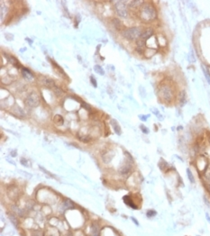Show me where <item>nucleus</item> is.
<instances>
[{
  "instance_id": "obj_1",
  "label": "nucleus",
  "mask_w": 210,
  "mask_h": 236,
  "mask_svg": "<svg viewBox=\"0 0 210 236\" xmlns=\"http://www.w3.org/2000/svg\"><path fill=\"white\" fill-rule=\"evenodd\" d=\"M157 17V12L152 5H145L141 10V18L145 22H150Z\"/></svg>"
},
{
  "instance_id": "obj_2",
  "label": "nucleus",
  "mask_w": 210,
  "mask_h": 236,
  "mask_svg": "<svg viewBox=\"0 0 210 236\" xmlns=\"http://www.w3.org/2000/svg\"><path fill=\"white\" fill-rule=\"evenodd\" d=\"M143 29L141 27H132L128 28V29H125L124 31L122 32V34L124 38L128 39V40H137L138 38L142 36L143 34Z\"/></svg>"
},
{
  "instance_id": "obj_3",
  "label": "nucleus",
  "mask_w": 210,
  "mask_h": 236,
  "mask_svg": "<svg viewBox=\"0 0 210 236\" xmlns=\"http://www.w3.org/2000/svg\"><path fill=\"white\" fill-rule=\"evenodd\" d=\"M159 97L165 102H170L173 98V90L168 85H163L159 88Z\"/></svg>"
},
{
  "instance_id": "obj_4",
  "label": "nucleus",
  "mask_w": 210,
  "mask_h": 236,
  "mask_svg": "<svg viewBox=\"0 0 210 236\" xmlns=\"http://www.w3.org/2000/svg\"><path fill=\"white\" fill-rule=\"evenodd\" d=\"M25 103L26 105L30 107H38L40 104V97L35 92H32L31 94H29L28 97H27Z\"/></svg>"
},
{
  "instance_id": "obj_5",
  "label": "nucleus",
  "mask_w": 210,
  "mask_h": 236,
  "mask_svg": "<svg viewBox=\"0 0 210 236\" xmlns=\"http://www.w3.org/2000/svg\"><path fill=\"white\" fill-rule=\"evenodd\" d=\"M124 1H118L115 3V11L118 14V15H120L121 17H126L127 16V9H126V6H125Z\"/></svg>"
},
{
  "instance_id": "obj_6",
  "label": "nucleus",
  "mask_w": 210,
  "mask_h": 236,
  "mask_svg": "<svg viewBox=\"0 0 210 236\" xmlns=\"http://www.w3.org/2000/svg\"><path fill=\"white\" fill-rule=\"evenodd\" d=\"M153 34V30H152V28H147L145 31H143L142 36H141V40L143 41H147L148 39H150L151 37L152 36Z\"/></svg>"
},
{
  "instance_id": "obj_7",
  "label": "nucleus",
  "mask_w": 210,
  "mask_h": 236,
  "mask_svg": "<svg viewBox=\"0 0 210 236\" xmlns=\"http://www.w3.org/2000/svg\"><path fill=\"white\" fill-rule=\"evenodd\" d=\"M42 84L48 88H55V82H54L51 79H49V78H44L42 79Z\"/></svg>"
},
{
  "instance_id": "obj_8",
  "label": "nucleus",
  "mask_w": 210,
  "mask_h": 236,
  "mask_svg": "<svg viewBox=\"0 0 210 236\" xmlns=\"http://www.w3.org/2000/svg\"><path fill=\"white\" fill-rule=\"evenodd\" d=\"M22 75H23V77L26 79H29V80H32L33 79V74L30 72L29 70H27L25 68H22Z\"/></svg>"
},
{
  "instance_id": "obj_9",
  "label": "nucleus",
  "mask_w": 210,
  "mask_h": 236,
  "mask_svg": "<svg viewBox=\"0 0 210 236\" xmlns=\"http://www.w3.org/2000/svg\"><path fill=\"white\" fill-rule=\"evenodd\" d=\"M111 125H112V126L114 127V130H115V134H118V135H120V134H121V128H120L119 125L117 124V122H116L115 120L113 119V120L111 121Z\"/></svg>"
},
{
  "instance_id": "obj_10",
  "label": "nucleus",
  "mask_w": 210,
  "mask_h": 236,
  "mask_svg": "<svg viewBox=\"0 0 210 236\" xmlns=\"http://www.w3.org/2000/svg\"><path fill=\"white\" fill-rule=\"evenodd\" d=\"M53 122H54V124H55L56 125H62L64 120H63V118H62L61 116L56 115L55 116L53 117Z\"/></svg>"
},
{
  "instance_id": "obj_11",
  "label": "nucleus",
  "mask_w": 210,
  "mask_h": 236,
  "mask_svg": "<svg viewBox=\"0 0 210 236\" xmlns=\"http://www.w3.org/2000/svg\"><path fill=\"white\" fill-rule=\"evenodd\" d=\"M131 168H132V166H131L129 163H128V164H124V165L120 168V173H122V174H126V173L130 172Z\"/></svg>"
},
{
  "instance_id": "obj_12",
  "label": "nucleus",
  "mask_w": 210,
  "mask_h": 236,
  "mask_svg": "<svg viewBox=\"0 0 210 236\" xmlns=\"http://www.w3.org/2000/svg\"><path fill=\"white\" fill-rule=\"evenodd\" d=\"M90 236H99V228H98L97 224L94 223L92 225V231H91Z\"/></svg>"
},
{
  "instance_id": "obj_13",
  "label": "nucleus",
  "mask_w": 210,
  "mask_h": 236,
  "mask_svg": "<svg viewBox=\"0 0 210 236\" xmlns=\"http://www.w3.org/2000/svg\"><path fill=\"white\" fill-rule=\"evenodd\" d=\"M201 68H202V70H203V72H204V74H205V76H206V79H207V82L210 84V74H209V71H208L207 68L206 67V66H205L204 64L201 65Z\"/></svg>"
},
{
  "instance_id": "obj_14",
  "label": "nucleus",
  "mask_w": 210,
  "mask_h": 236,
  "mask_svg": "<svg viewBox=\"0 0 210 236\" xmlns=\"http://www.w3.org/2000/svg\"><path fill=\"white\" fill-rule=\"evenodd\" d=\"M144 46H145L144 41L140 40V41H138V42H137V46H136V50H137L139 52H143V51L144 50Z\"/></svg>"
},
{
  "instance_id": "obj_15",
  "label": "nucleus",
  "mask_w": 210,
  "mask_h": 236,
  "mask_svg": "<svg viewBox=\"0 0 210 236\" xmlns=\"http://www.w3.org/2000/svg\"><path fill=\"white\" fill-rule=\"evenodd\" d=\"M52 89H53L54 94H55V96H57V97H63V96H64V92H63V90H61L60 88H59L55 87V88H52Z\"/></svg>"
},
{
  "instance_id": "obj_16",
  "label": "nucleus",
  "mask_w": 210,
  "mask_h": 236,
  "mask_svg": "<svg viewBox=\"0 0 210 236\" xmlns=\"http://www.w3.org/2000/svg\"><path fill=\"white\" fill-rule=\"evenodd\" d=\"M124 203H125L126 205H130L131 207H133L134 209H136V205H134L133 204V202H132V200H131V198H130V197H128V196H124Z\"/></svg>"
},
{
  "instance_id": "obj_17",
  "label": "nucleus",
  "mask_w": 210,
  "mask_h": 236,
  "mask_svg": "<svg viewBox=\"0 0 210 236\" xmlns=\"http://www.w3.org/2000/svg\"><path fill=\"white\" fill-rule=\"evenodd\" d=\"M7 10H8L7 6H4V5H3V2H2V3H1V20H2V21L4 20V15H6Z\"/></svg>"
},
{
  "instance_id": "obj_18",
  "label": "nucleus",
  "mask_w": 210,
  "mask_h": 236,
  "mask_svg": "<svg viewBox=\"0 0 210 236\" xmlns=\"http://www.w3.org/2000/svg\"><path fill=\"white\" fill-rule=\"evenodd\" d=\"M94 70L97 74H99V75H104L105 74V71H104L103 68L101 67V66H99V65H96L95 66V67H94Z\"/></svg>"
},
{
  "instance_id": "obj_19",
  "label": "nucleus",
  "mask_w": 210,
  "mask_h": 236,
  "mask_svg": "<svg viewBox=\"0 0 210 236\" xmlns=\"http://www.w3.org/2000/svg\"><path fill=\"white\" fill-rule=\"evenodd\" d=\"M63 205H64L66 209L74 208V204H73L72 201H70V200H65V202H64V204H63Z\"/></svg>"
},
{
  "instance_id": "obj_20",
  "label": "nucleus",
  "mask_w": 210,
  "mask_h": 236,
  "mask_svg": "<svg viewBox=\"0 0 210 236\" xmlns=\"http://www.w3.org/2000/svg\"><path fill=\"white\" fill-rule=\"evenodd\" d=\"M129 4L132 7H137L142 4H143V1H142V0H136V1H130Z\"/></svg>"
},
{
  "instance_id": "obj_21",
  "label": "nucleus",
  "mask_w": 210,
  "mask_h": 236,
  "mask_svg": "<svg viewBox=\"0 0 210 236\" xmlns=\"http://www.w3.org/2000/svg\"><path fill=\"white\" fill-rule=\"evenodd\" d=\"M187 175H188V179H189V181L191 182V183H194V177H193V174H192V172H191V171L189 168H188L187 169Z\"/></svg>"
},
{
  "instance_id": "obj_22",
  "label": "nucleus",
  "mask_w": 210,
  "mask_h": 236,
  "mask_svg": "<svg viewBox=\"0 0 210 236\" xmlns=\"http://www.w3.org/2000/svg\"><path fill=\"white\" fill-rule=\"evenodd\" d=\"M179 102L183 105V104L186 102V95H185V92H181L179 94Z\"/></svg>"
},
{
  "instance_id": "obj_23",
  "label": "nucleus",
  "mask_w": 210,
  "mask_h": 236,
  "mask_svg": "<svg viewBox=\"0 0 210 236\" xmlns=\"http://www.w3.org/2000/svg\"><path fill=\"white\" fill-rule=\"evenodd\" d=\"M7 59L9 60V61H10L12 64H14L15 66H16V67H19V63H18V61H17V60L15 58V57H7Z\"/></svg>"
},
{
  "instance_id": "obj_24",
  "label": "nucleus",
  "mask_w": 210,
  "mask_h": 236,
  "mask_svg": "<svg viewBox=\"0 0 210 236\" xmlns=\"http://www.w3.org/2000/svg\"><path fill=\"white\" fill-rule=\"evenodd\" d=\"M113 24H114V25L115 27V29H120V28H121V23L118 19H114Z\"/></svg>"
},
{
  "instance_id": "obj_25",
  "label": "nucleus",
  "mask_w": 210,
  "mask_h": 236,
  "mask_svg": "<svg viewBox=\"0 0 210 236\" xmlns=\"http://www.w3.org/2000/svg\"><path fill=\"white\" fill-rule=\"evenodd\" d=\"M90 81H91V83H92L93 86H94V88H97V80H96V79H95L93 76H91V77H90Z\"/></svg>"
},
{
  "instance_id": "obj_26",
  "label": "nucleus",
  "mask_w": 210,
  "mask_h": 236,
  "mask_svg": "<svg viewBox=\"0 0 210 236\" xmlns=\"http://www.w3.org/2000/svg\"><path fill=\"white\" fill-rule=\"evenodd\" d=\"M154 215H156V212H155L154 210H150L147 212V216L148 217H152Z\"/></svg>"
},
{
  "instance_id": "obj_27",
  "label": "nucleus",
  "mask_w": 210,
  "mask_h": 236,
  "mask_svg": "<svg viewBox=\"0 0 210 236\" xmlns=\"http://www.w3.org/2000/svg\"><path fill=\"white\" fill-rule=\"evenodd\" d=\"M20 162L24 165V166H25V167H28L29 165H28V162H27V160L25 159H24V158H22L21 159H20Z\"/></svg>"
},
{
  "instance_id": "obj_28",
  "label": "nucleus",
  "mask_w": 210,
  "mask_h": 236,
  "mask_svg": "<svg viewBox=\"0 0 210 236\" xmlns=\"http://www.w3.org/2000/svg\"><path fill=\"white\" fill-rule=\"evenodd\" d=\"M82 107L85 108V109H86V110H88V111H90V110H91L90 106H88V104H86V103H82Z\"/></svg>"
},
{
  "instance_id": "obj_29",
  "label": "nucleus",
  "mask_w": 210,
  "mask_h": 236,
  "mask_svg": "<svg viewBox=\"0 0 210 236\" xmlns=\"http://www.w3.org/2000/svg\"><path fill=\"white\" fill-rule=\"evenodd\" d=\"M140 127H141V129L143 131V133H144V134H148L149 133V130L147 129V127H145L144 125H141Z\"/></svg>"
},
{
  "instance_id": "obj_30",
  "label": "nucleus",
  "mask_w": 210,
  "mask_h": 236,
  "mask_svg": "<svg viewBox=\"0 0 210 236\" xmlns=\"http://www.w3.org/2000/svg\"><path fill=\"white\" fill-rule=\"evenodd\" d=\"M207 186L210 188V173L209 172H208V175L207 177Z\"/></svg>"
},
{
  "instance_id": "obj_31",
  "label": "nucleus",
  "mask_w": 210,
  "mask_h": 236,
  "mask_svg": "<svg viewBox=\"0 0 210 236\" xmlns=\"http://www.w3.org/2000/svg\"><path fill=\"white\" fill-rule=\"evenodd\" d=\"M16 154H17V152H16V150H12V152H11V155H12L13 157H15Z\"/></svg>"
},
{
  "instance_id": "obj_32",
  "label": "nucleus",
  "mask_w": 210,
  "mask_h": 236,
  "mask_svg": "<svg viewBox=\"0 0 210 236\" xmlns=\"http://www.w3.org/2000/svg\"><path fill=\"white\" fill-rule=\"evenodd\" d=\"M132 220H133V221H134V222L135 223V224H137V225L139 224V223H138V221H137V220H136V219H134V217H132Z\"/></svg>"
},
{
  "instance_id": "obj_33",
  "label": "nucleus",
  "mask_w": 210,
  "mask_h": 236,
  "mask_svg": "<svg viewBox=\"0 0 210 236\" xmlns=\"http://www.w3.org/2000/svg\"><path fill=\"white\" fill-rule=\"evenodd\" d=\"M207 139H208V141L210 143V132H209V133H207Z\"/></svg>"
},
{
  "instance_id": "obj_34",
  "label": "nucleus",
  "mask_w": 210,
  "mask_h": 236,
  "mask_svg": "<svg viewBox=\"0 0 210 236\" xmlns=\"http://www.w3.org/2000/svg\"><path fill=\"white\" fill-rule=\"evenodd\" d=\"M207 220H208V221L210 222V217L208 216V214H207Z\"/></svg>"
}]
</instances>
